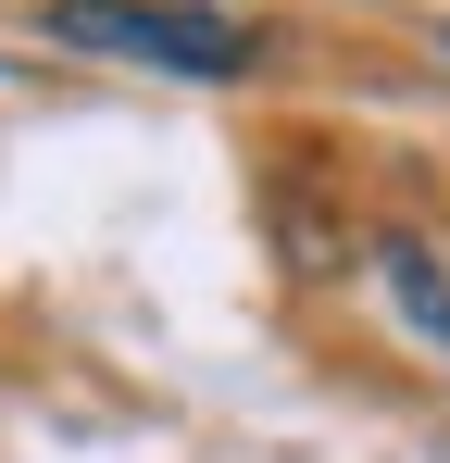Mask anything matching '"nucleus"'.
<instances>
[{
    "label": "nucleus",
    "mask_w": 450,
    "mask_h": 463,
    "mask_svg": "<svg viewBox=\"0 0 450 463\" xmlns=\"http://www.w3.org/2000/svg\"><path fill=\"white\" fill-rule=\"evenodd\" d=\"M375 288H388V313H400L413 338H438V351H450V288H438V263H426L413 238H375Z\"/></svg>",
    "instance_id": "2"
},
{
    "label": "nucleus",
    "mask_w": 450,
    "mask_h": 463,
    "mask_svg": "<svg viewBox=\"0 0 450 463\" xmlns=\"http://www.w3.org/2000/svg\"><path fill=\"white\" fill-rule=\"evenodd\" d=\"M51 38L63 51H100V63H150V76L225 88L263 63V25H238L213 0H51Z\"/></svg>",
    "instance_id": "1"
}]
</instances>
